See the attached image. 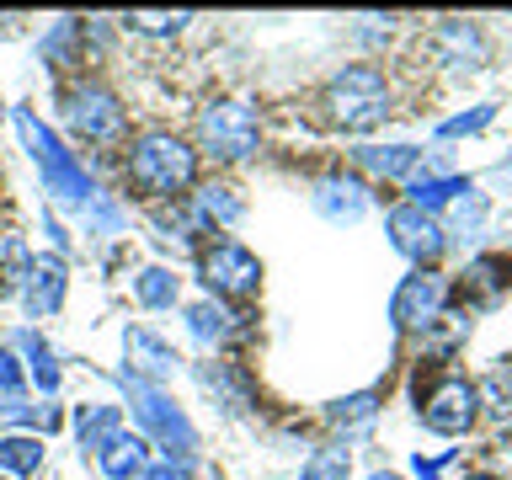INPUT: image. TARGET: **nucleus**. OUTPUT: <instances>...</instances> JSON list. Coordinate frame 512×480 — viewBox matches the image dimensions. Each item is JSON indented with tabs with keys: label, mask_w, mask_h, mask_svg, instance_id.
Instances as JSON below:
<instances>
[{
	"label": "nucleus",
	"mask_w": 512,
	"mask_h": 480,
	"mask_svg": "<svg viewBox=\"0 0 512 480\" xmlns=\"http://www.w3.org/2000/svg\"><path fill=\"white\" fill-rule=\"evenodd\" d=\"M0 112H6V107H0Z\"/></svg>",
	"instance_id": "35"
},
{
	"label": "nucleus",
	"mask_w": 512,
	"mask_h": 480,
	"mask_svg": "<svg viewBox=\"0 0 512 480\" xmlns=\"http://www.w3.org/2000/svg\"><path fill=\"white\" fill-rule=\"evenodd\" d=\"M299 480H347V448H320L299 470Z\"/></svg>",
	"instance_id": "25"
},
{
	"label": "nucleus",
	"mask_w": 512,
	"mask_h": 480,
	"mask_svg": "<svg viewBox=\"0 0 512 480\" xmlns=\"http://www.w3.org/2000/svg\"><path fill=\"white\" fill-rule=\"evenodd\" d=\"M416 160H422V150H411V144H390V150H363V166L379 171V176H406Z\"/></svg>",
	"instance_id": "20"
},
{
	"label": "nucleus",
	"mask_w": 512,
	"mask_h": 480,
	"mask_svg": "<svg viewBox=\"0 0 512 480\" xmlns=\"http://www.w3.org/2000/svg\"><path fill=\"white\" fill-rule=\"evenodd\" d=\"M134 294H139V304H150V310H166V304H176V278L166 267H144Z\"/></svg>",
	"instance_id": "19"
},
{
	"label": "nucleus",
	"mask_w": 512,
	"mask_h": 480,
	"mask_svg": "<svg viewBox=\"0 0 512 480\" xmlns=\"http://www.w3.org/2000/svg\"><path fill=\"white\" fill-rule=\"evenodd\" d=\"M438 54L448 59V64H475L486 59V43H480V32L470 27V22H443L438 27Z\"/></svg>",
	"instance_id": "14"
},
{
	"label": "nucleus",
	"mask_w": 512,
	"mask_h": 480,
	"mask_svg": "<svg viewBox=\"0 0 512 480\" xmlns=\"http://www.w3.org/2000/svg\"><path fill=\"white\" fill-rule=\"evenodd\" d=\"M187 320H192V336H198V342H219V336L230 331V315H224L219 304H192Z\"/></svg>",
	"instance_id": "24"
},
{
	"label": "nucleus",
	"mask_w": 512,
	"mask_h": 480,
	"mask_svg": "<svg viewBox=\"0 0 512 480\" xmlns=\"http://www.w3.org/2000/svg\"><path fill=\"white\" fill-rule=\"evenodd\" d=\"M64 299V267L48 262H27V315H54Z\"/></svg>",
	"instance_id": "12"
},
{
	"label": "nucleus",
	"mask_w": 512,
	"mask_h": 480,
	"mask_svg": "<svg viewBox=\"0 0 512 480\" xmlns=\"http://www.w3.org/2000/svg\"><path fill=\"white\" fill-rule=\"evenodd\" d=\"M16 379H22V374H16V358H11L6 347H0V390H6V400L16 395Z\"/></svg>",
	"instance_id": "32"
},
{
	"label": "nucleus",
	"mask_w": 512,
	"mask_h": 480,
	"mask_svg": "<svg viewBox=\"0 0 512 480\" xmlns=\"http://www.w3.org/2000/svg\"><path fill=\"white\" fill-rule=\"evenodd\" d=\"M480 219H486V198H480L475 187L459 192V198H454V224H459V230H475Z\"/></svg>",
	"instance_id": "27"
},
{
	"label": "nucleus",
	"mask_w": 512,
	"mask_h": 480,
	"mask_svg": "<svg viewBox=\"0 0 512 480\" xmlns=\"http://www.w3.org/2000/svg\"><path fill=\"white\" fill-rule=\"evenodd\" d=\"M475 480H486V475H475Z\"/></svg>",
	"instance_id": "34"
},
{
	"label": "nucleus",
	"mask_w": 512,
	"mask_h": 480,
	"mask_svg": "<svg viewBox=\"0 0 512 480\" xmlns=\"http://www.w3.org/2000/svg\"><path fill=\"white\" fill-rule=\"evenodd\" d=\"M496 118V107H475V112H464V118H448L443 128H438V134L443 139H454V134H475V128H486Z\"/></svg>",
	"instance_id": "29"
},
{
	"label": "nucleus",
	"mask_w": 512,
	"mask_h": 480,
	"mask_svg": "<svg viewBox=\"0 0 512 480\" xmlns=\"http://www.w3.org/2000/svg\"><path fill=\"white\" fill-rule=\"evenodd\" d=\"M16 134L27 139V150H32V160H38V171H43L48 192H59L64 203H91V198H96V187H91L86 166H80V160L64 150V144L48 134L38 118H32V112H16Z\"/></svg>",
	"instance_id": "2"
},
{
	"label": "nucleus",
	"mask_w": 512,
	"mask_h": 480,
	"mask_svg": "<svg viewBox=\"0 0 512 480\" xmlns=\"http://www.w3.org/2000/svg\"><path fill=\"white\" fill-rule=\"evenodd\" d=\"M96 464H102L107 480H139L144 470H150V443L139 438V432H112V438L96 448Z\"/></svg>",
	"instance_id": "11"
},
{
	"label": "nucleus",
	"mask_w": 512,
	"mask_h": 480,
	"mask_svg": "<svg viewBox=\"0 0 512 480\" xmlns=\"http://www.w3.org/2000/svg\"><path fill=\"white\" fill-rule=\"evenodd\" d=\"M390 240H395V251L400 256H411V262H438L443 246H448V230L438 219L427 214V208H411V203H400L395 214H390Z\"/></svg>",
	"instance_id": "9"
},
{
	"label": "nucleus",
	"mask_w": 512,
	"mask_h": 480,
	"mask_svg": "<svg viewBox=\"0 0 512 480\" xmlns=\"http://www.w3.org/2000/svg\"><path fill=\"white\" fill-rule=\"evenodd\" d=\"M368 480H395V475H368Z\"/></svg>",
	"instance_id": "33"
},
{
	"label": "nucleus",
	"mask_w": 512,
	"mask_h": 480,
	"mask_svg": "<svg viewBox=\"0 0 512 480\" xmlns=\"http://www.w3.org/2000/svg\"><path fill=\"white\" fill-rule=\"evenodd\" d=\"M326 107H331V123H342V128H352V134H363V128H374L384 112H390V86H384L379 70L358 64V70H347V75L331 80Z\"/></svg>",
	"instance_id": "4"
},
{
	"label": "nucleus",
	"mask_w": 512,
	"mask_h": 480,
	"mask_svg": "<svg viewBox=\"0 0 512 480\" xmlns=\"http://www.w3.org/2000/svg\"><path fill=\"white\" fill-rule=\"evenodd\" d=\"M459 192H470L464 176H432V182H411V208H438V203H454Z\"/></svg>",
	"instance_id": "18"
},
{
	"label": "nucleus",
	"mask_w": 512,
	"mask_h": 480,
	"mask_svg": "<svg viewBox=\"0 0 512 480\" xmlns=\"http://www.w3.org/2000/svg\"><path fill=\"white\" fill-rule=\"evenodd\" d=\"M75 432H80V443H86V448H102L112 432H118V406H80Z\"/></svg>",
	"instance_id": "17"
},
{
	"label": "nucleus",
	"mask_w": 512,
	"mask_h": 480,
	"mask_svg": "<svg viewBox=\"0 0 512 480\" xmlns=\"http://www.w3.org/2000/svg\"><path fill=\"white\" fill-rule=\"evenodd\" d=\"M198 139H203V150L214 155V160H240V155H251V144H256V112L240 107V102H214V107H203Z\"/></svg>",
	"instance_id": "5"
},
{
	"label": "nucleus",
	"mask_w": 512,
	"mask_h": 480,
	"mask_svg": "<svg viewBox=\"0 0 512 480\" xmlns=\"http://www.w3.org/2000/svg\"><path fill=\"white\" fill-rule=\"evenodd\" d=\"M22 347H27V358H32V379H38V390L54 395V390H59V363H54V352H48L38 336H22Z\"/></svg>",
	"instance_id": "23"
},
{
	"label": "nucleus",
	"mask_w": 512,
	"mask_h": 480,
	"mask_svg": "<svg viewBox=\"0 0 512 480\" xmlns=\"http://www.w3.org/2000/svg\"><path fill=\"white\" fill-rule=\"evenodd\" d=\"M475 411H480V390L470 379H459V374H448L438 390L427 395V406H422V416H427V427L432 432H470L475 427Z\"/></svg>",
	"instance_id": "10"
},
{
	"label": "nucleus",
	"mask_w": 512,
	"mask_h": 480,
	"mask_svg": "<svg viewBox=\"0 0 512 480\" xmlns=\"http://www.w3.org/2000/svg\"><path fill=\"white\" fill-rule=\"evenodd\" d=\"M486 390H491L496 406H507V395H512V363H496V368H491V384H486Z\"/></svg>",
	"instance_id": "30"
},
{
	"label": "nucleus",
	"mask_w": 512,
	"mask_h": 480,
	"mask_svg": "<svg viewBox=\"0 0 512 480\" xmlns=\"http://www.w3.org/2000/svg\"><path fill=\"white\" fill-rule=\"evenodd\" d=\"M192 176H198V160L176 134H150L128 155V182L150 192V198H171V192L192 187Z\"/></svg>",
	"instance_id": "1"
},
{
	"label": "nucleus",
	"mask_w": 512,
	"mask_h": 480,
	"mask_svg": "<svg viewBox=\"0 0 512 480\" xmlns=\"http://www.w3.org/2000/svg\"><path fill=\"white\" fill-rule=\"evenodd\" d=\"M123 384H128V400H134L139 427L150 432V438L166 448V454L187 459L192 448H198V432H192V422L182 416V406H176L166 390H155V384L144 379V374H128V368H123Z\"/></svg>",
	"instance_id": "3"
},
{
	"label": "nucleus",
	"mask_w": 512,
	"mask_h": 480,
	"mask_svg": "<svg viewBox=\"0 0 512 480\" xmlns=\"http://www.w3.org/2000/svg\"><path fill=\"white\" fill-rule=\"evenodd\" d=\"M203 283L224 299H246L262 283V262L246 246H235V240H219L214 251H203Z\"/></svg>",
	"instance_id": "6"
},
{
	"label": "nucleus",
	"mask_w": 512,
	"mask_h": 480,
	"mask_svg": "<svg viewBox=\"0 0 512 480\" xmlns=\"http://www.w3.org/2000/svg\"><path fill=\"white\" fill-rule=\"evenodd\" d=\"M139 480H187V464H182V459H176V464H171V459H166V464H150Z\"/></svg>",
	"instance_id": "31"
},
{
	"label": "nucleus",
	"mask_w": 512,
	"mask_h": 480,
	"mask_svg": "<svg viewBox=\"0 0 512 480\" xmlns=\"http://www.w3.org/2000/svg\"><path fill=\"white\" fill-rule=\"evenodd\" d=\"M374 400H379V395H352V400H336L331 422H342V427H352V422H368V416H374Z\"/></svg>",
	"instance_id": "28"
},
{
	"label": "nucleus",
	"mask_w": 512,
	"mask_h": 480,
	"mask_svg": "<svg viewBox=\"0 0 512 480\" xmlns=\"http://www.w3.org/2000/svg\"><path fill=\"white\" fill-rule=\"evenodd\" d=\"M187 22H192L187 11H128V27L150 32V38H171V32H182Z\"/></svg>",
	"instance_id": "22"
},
{
	"label": "nucleus",
	"mask_w": 512,
	"mask_h": 480,
	"mask_svg": "<svg viewBox=\"0 0 512 480\" xmlns=\"http://www.w3.org/2000/svg\"><path fill=\"white\" fill-rule=\"evenodd\" d=\"M470 278H475V299L480 304L502 294V262H475L470 272H464V283H470Z\"/></svg>",
	"instance_id": "26"
},
{
	"label": "nucleus",
	"mask_w": 512,
	"mask_h": 480,
	"mask_svg": "<svg viewBox=\"0 0 512 480\" xmlns=\"http://www.w3.org/2000/svg\"><path fill=\"white\" fill-rule=\"evenodd\" d=\"M128 352H134V358H139V368H144V374H171V368H176V352L166 347V342H160V336H150V331H128Z\"/></svg>",
	"instance_id": "15"
},
{
	"label": "nucleus",
	"mask_w": 512,
	"mask_h": 480,
	"mask_svg": "<svg viewBox=\"0 0 512 480\" xmlns=\"http://www.w3.org/2000/svg\"><path fill=\"white\" fill-rule=\"evenodd\" d=\"M230 224V219H240V198L230 187H203L198 192V224Z\"/></svg>",
	"instance_id": "21"
},
{
	"label": "nucleus",
	"mask_w": 512,
	"mask_h": 480,
	"mask_svg": "<svg viewBox=\"0 0 512 480\" xmlns=\"http://www.w3.org/2000/svg\"><path fill=\"white\" fill-rule=\"evenodd\" d=\"M315 203H320V214H326V219L352 224V219L368 208V192L352 182V176H326V182H320V192H315Z\"/></svg>",
	"instance_id": "13"
},
{
	"label": "nucleus",
	"mask_w": 512,
	"mask_h": 480,
	"mask_svg": "<svg viewBox=\"0 0 512 480\" xmlns=\"http://www.w3.org/2000/svg\"><path fill=\"white\" fill-rule=\"evenodd\" d=\"M64 118L86 139H118L123 134V107L107 86H70L64 91Z\"/></svg>",
	"instance_id": "7"
},
{
	"label": "nucleus",
	"mask_w": 512,
	"mask_h": 480,
	"mask_svg": "<svg viewBox=\"0 0 512 480\" xmlns=\"http://www.w3.org/2000/svg\"><path fill=\"white\" fill-rule=\"evenodd\" d=\"M43 464V443L27 438V432H16V438H0V470L11 475H32Z\"/></svg>",
	"instance_id": "16"
},
{
	"label": "nucleus",
	"mask_w": 512,
	"mask_h": 480,
	"mask_svg": "<svg viewBox=\"0 0 512 480\" xmlns=\"http://www.w3.org/2000/svg\"><path fill=\"white\" fill-rule=\"evenodd\" d=\"M443 299H448V283L438 278V272H411L406 283L395 288V299H390V320L400 331H427L432 320L443 315Z\"/></svg>",
	"instance_id": "8"
}]
</instances>
